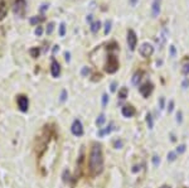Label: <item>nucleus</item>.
Returning a JSON list of instances; mask_svg holds the SVG:
<instances>
[{
  "label": "nucleus",
  "mask_w": 189,
  "mask_h": 188,
  "mask_svg": "<svg viewBox=\"0 0 189 188\" xmlns=\"http://www.w3.org/2000/svg\"><path fill=\"white\" fill-rule=\"evenodd\" d=\"M88 168L92 176H97L104 169V155H102V149L100 144H93L90 153V159H88Z\"/></svg>",
  "instance_id": "nucleus-1"
},
{
  "label": "nucleus",
  "mask_w": 189,
  "mask_h": 188,
  "mask_svg": "<svg viewBox=\"0 0 189 188\" xmlns=\"http://www.w3.org/2000/svg\"><path fill=\"white\" fill-rule=\"evenodd\" d=\"M106 72L107 73H115L116 71L119 69V61H117V57L116 56H108L107 58V62H106Z\"/></svg>",
  "instance_id": "nucleus-2"
},
{
  "label": "nucleus",
  "mask_w": 189,
  "mask_h": 188,
  "mask_svg": "<svg viewBox=\"0 0 189 188\" xmlns=\"http://www.w3.org/2000/svg\"><path fill=\"white\" fill-rule=\"evenodd\" d=\"M25 9H27V1L25 0H15L14 5H13V12L15 15L23 18L25 15Z\"/></svg>",
  "instance_id": "nucleus-3"
},
{
  "label": "nucleus",
  "mask_w": 189,
  "mask_h": 188,
  "mask_svg": "<svg viewBox=\"0 0 189 188\" xmlns=\"http://www.w3.org/2000/svg\"><path fill=\"white\" fill-rule=\"evenodd\" d=\"M139 53L141 54L144 58H147L154 53V47L151 46L150 43H143L139 48Z\"/></svg>",
  "instance_id": "nucleus-4"
},
{
  "label": "nucleus",
  "mask_w": 189,
  "mask_h": 188,
  "mask_svg": "<svg viewBox=\"0 0 189 188\" xmlns=\"http://www.w3.org/2000/svg\"><path fill=\"white\" fill-rule=\"evenodd\" d=\"M71 131L74 137H82L83 135V126H82V123L78 119L73 121V124L71 126Z\"/></svg>",
  "instance_id": "nucleus-5"
},
{
  "label": "nucleus",
  "mask_w": 189,
  "mask_h": 188,
  "mask_svg": "<svg viewBox=\"0 0 189 188\" xmlns=\"http://www.w3.org/2000/svg\"><path fill=\"white\" fill-rule=\"evenodd\" d=\"M136 43H137V37L135 32L132 29H130L128 32V44H129V48L130 51H135L136 48Z\"/></svg>",
  "instance_id": "nucleus-6"
},
{
  "label": "nucleus",
  "mask_w": 189,
  "mask_h": 188,
  "mask_svg": "<svg viewBox=\"0 0 189 188\" xmlns=\"http://www.w3.org/2000/svg\"><path fill=\"white\" fill-rule=\"evenodd\" d=\"M16 101H18V107L20 109V111H23V113L28 111V106H29L28 97L24 95H20V96H18V100Z\"/></svg>",
  "instance_id": "nucleus-7"
},
{
  "label": "nucleus",
  "mask_w": 189,
  "mask_h": 188,
  "mask_svg": "<svg viewBox=\"0 0 189 188\" xmlns=\"http://www.w3.org/2000/svg\"><path fill=\"white\" fill-rule=\"evenodd\" d=\"M139 91L144 97H149V95L153 92V83H150V82L144 83L141 87H139Z\"/></svg>",
  "instance_id": "nucleus-8"
},
{
  "label": "nucleus",
  "mask_w": 189,
  "mask_h": 188,
  "mask_svg": "<svg viewBox=\"0 0 189 188\" xmlns=\"http://www.w3.org/2000/svg\"><path fill=\"white\" fill-rule=\"evenodd\" d=\"M50 73H52L53 77H58L61 73V66L56 60H53L52 64H50Z\"/></svg>",
  "instance_id": "nucleus-9"
},
{
  "label": "nucleus",
  "mask_w": 189,
  "mask_h": 188,
  "mask_svg": "<svg viewBox=\"0 0 189 188\" xmlns=\"http://www.w3.org/2000/svg\"><path fill=\"white\" fill-rule=\"evenodd\" d=\"M121 113L125 117H132L134 115H135V109H134L132 106H123Z\"/></svg>",
  "instance_id": "nucleus-10"
},
{
  "label": "nucleus",
  "mask_w": 189,
  "mask_h": 188,
  "mask_svg": "<svg viewBox=\"0 0 189 188\" xmlns=\"http://www.w3.org/2000/svg\"><path fill=\"white\" fill-rule=\"evenodd\" d=\"M151 13H153V16L156 18L160 13V0H154L153 1V6H151Z\"/></svg>",
  "instance_id": "nucleus-11"
},
{
  "label": "nucleus",
  "mask_w": 189,
  "mask_h": 188,
  "mask_svg": "<svg viewBox=\"0 0 189 188\" xmlns=\"http://www.w3.org/2000/svg\"><path fill=\"white\" fill-rule=\"evenodd\" d=\"M6 14H8V6H6V3L4 0H1L0 1V22L5 18Z\"/></svg>",
  "instance_id": "nucleus-12"
},
{
  "label": "nucleus",
  "mask_w": 189,
  "mask_h": 188,
  "mask_svg": "<svg viewBox=\"0 0 189 188\" xmlns=\"http://www.w3.org/2000/svg\"><path fill=\"white\" fill-rule=\"evenodd\" d=\"M166 34H168V32H166L165 28H164V29L161 30L160 37L158 38V43H159V46H160V47H163V46H164V43H165V40H166Z\"/></svg>",
  "instance_id": "nucleus-13"
},
{
  "label": "nucleus",
  "mask_w": 189,
  "mask_h": 188,
  "mask_svg": "<svg viewBox=\"0 0 189 188\" xmlns=\"http://www.w3.org/2000/svg\"><path fill=\"white\" fill-rule=\"evenodd\" d=\"M112 131V124H110L107 128H105V129H101V130L98 131V135L100 137H105V135H107L110 134Z\"/></svg>",
  "instance_id": "nucleus-14"
},
{
  "label": "nucleus",
  "mask_w": 189,
  "mask_h": 188,
  "mask_svg": "<svg viewBox=\"0 0 189 188\" xmlns=\"http://www.w3.org/2000/svg\"><path fill=\"white\" fill-rule=\"evenodd\" d=\"M128 93H129L128 89H126V87H122V89L119 91V97H120V100H125L126 97H128Z\"/></svg>",
  "instance_id": "nucleus-15"
},
{
  "label": "nucleus",
  "mask_w": 189,
  "mask_h": 188,
  "mask_svg": "<svg viewBox=\"0 0 189 188\" xmlns=\"http://www.w3.org/2000/svg\"><path fill=\"white\" fill-rule=\"evenodd\" d=\"M100 28H101V23H100V22H93L91 24V32L92 33H97Z\"/></svg>",
  "instance_id": "nucleus-16"
},
{
  "label": "nucleus",
  "mask_w": 189,
  "mask_h": 188,
  "mask_svg": "<svg viewBox=\"0 0 189 188\" xmlns=\"http://www.w3.org/2000/svg\"><path fill=\"white\" fill-rule=\"evenodd\" d=\"M105 121H106L105 115H104V114H101V115H100V116L97 117V120H96V124H97L98 126H102V125L105 124Z\"/></svg>",
  "instance_id": "nucleus-17"
},
{
  "label": "nucleus",
  "mask_w": 189,
  "mask_h": 188,
  "mask_svg": "<svg viewBox=\"0 0 189 188\" xmlns=\"http://www.w3.org/2000/svg\"><path fill=\"white\" fill-rule=\"evenodd\" d=\"M146 124H147V126H149V129H153L154 121H153V117H151L150 114H147V116H146Z\"/></svg>",
  "instance_id": "nucleus-18"
},
{
  "label": "nucleus",
  "mask_w": 189,
  "mask_h": 188,
  "mask_svg": "<svg viewBox=\"0 0 189 188\" xmlns=\"http://www.w3.org/2000/svg\"><path fill=\"white\" fill-rule=\"evenodd\" d=\"M175 159H177V152H169L168 153V161L174 162Z\"/></svg>",
  "instance_id": "nucleus-19"
},
{
  "label": "nucleus",
  "mask_w": 189,
  "mask_h": 188,
  "mask_svg": "<svg viewBox=\"0 0 189 188\" xmlns=\"http://www.w3.org/2000/svg\"><path fill=\"white\" fill-rule=\"evenodd\" d=\"M140 78H141V73H135L134 75V77H132V83L134 85H139V81H140Z\"/></svg>",
  "instance_id": "nucleus-20"
},
{
  "label": "nucleus",
  "mask_w": 189,
  "mask_h": 188,
  "mask_svg": "<svg viewBox=\"0 0 189 188\" xmlns=\"http://www.w3.org/2000/svg\"><path fill=\"white\" fill-rule=\"evenodd\" d=\"M64 34H66V24L61 23V25H59V36L64 37Z\"/></svg>",
  "instance_id": "nucleus-21"
},
{
  "label": "nucleus",
  "mask_w": 189,
  "mask_h": 188,
  "mask_svg": "<svg viewBox=\"0 0 189 188\" xmlns=\"http://www.w3.org/2000/svg\"><path fill=\"white\" fill-rule=\"evenodd\" d=\"M30 56H32L33 58H37L38 56H39V49H38V48H32V49H30Z\"/></svg>",
  "instance_id": "nucleus-22"
},
{
  "label": "nucleus",
  "mask_w": 189,
  "mask_h": 188,
  "mask_svg": "<svg viewBox=\"0 0 189 188\" xmlns=\"http://www.w3.org/2000/svg\"><path fill=\"white\" fill-rule=\"evenodd\" d=\"M53 29H54V23L50 22L47 27V34H52L53 33Z\"/></svg>",
  "instance_id": "nucleus-23"
},
{
  "label": "nucleus",
  "mask_w": 189,
  "mask_h": 188,
  "mask_svg": "<svg viewBox=\"0 0 189 188\" xmlns=\"http://www.w3.org/2000/svg\"><path fill=\"white\" fill-rule=\"evenodd\" d=\"M111 30V22H106L105 23V34H108V32Z\"/></svg>",
  "instance_id": "nucleus-24"
},
{
  "label": "nucleus",
  "mask_w": 189,
  "mask_h": 188,
  "mask_svg": "<svg viewBox=\"0 0 189 188\" xmlns=\"http://www.w3.org/2000/svg\"><path fill=\"white\" fill-rule=\"evenodd\" d=\"M153 164L155 165V167H158V165L160 164V158L158 155H154L153 156Z\"/></svg>",
  "instance_id": "nucleus-25"
},
{
  "label": "nucleus",
  "mask_w": 189,
  "mask_h": 188,
  "mask_svg": "<svg viewBox=\"0 0 189 188\" xmlns=\"http://www.w3.org/2000/svg\"><path fill=\"white\" fill-rule=\"evenodd\" d=\"M67 100V91L66 90H63L61 93V102H64V101Z\"/></svg>",
  "instance_id": "nucleus-26"
},
{
  "label": "nucleus",
  "mask_w": 189,
  "mask_h": 188,
  "mask_svg": "<svg viewBox=\"0 0 189 188\" xmlns=\"http://www.w3.org/2000/svg\"><path fill=\"white\" fill-rule=\"evenodd\" d=\"M107 101H108V96L106 95V93H104V95H102V106H106L107 105Z\"/></svg>",
  "instance_id": "nucleus-27"
},
{
  "label": "nucleus",
  "mask_w": 189,
  "mask_h": 188,
  "mask_svg": "<svg viewBox=\"0 0 189 188\" xmlns=\"http://www.w3.org/2000/svg\"><path fill=\"white\" fill-rule=\"evenodd\" d=\"M181 72H183V75H188L189 73V63H185L183 66V69H181Z\"/></svg>",
  "instance_id": "nucleus-28"
},
{
  "label": "nucleus",
  "mask_w": 189,
  "mask_h": 188,
  "mask_svg": "<svg viewBox=\"0 0 189 188\" xmlns=\"http://www.w3.org/2000/svg\"><path fill=\"white\" fill-rule=\"evenodd\" d=\"M185 152V145L183 144V145H179L178 147V149H177V153H179V154H181V153H184Z\"/></svg>",
  "instance_id": "nucleus-29"
},
{
  "label": "nucleus",
  "mask_w": 189,
  "mask_h": 188,
  "mask_svg": "<svg viewBox=\"0 0 189 188\" xmlns=\"http://www.w3.org/2000/svg\"><path fill=\"white\" fill-rule=\"evenodd\" d=\"M42 33H43V28L42 27H37V29H35V34L38 37H40L42 36Z\"/></svg>",
  "instance_id": "nucleus-30"
},
{
  "label": "nucleus",
  "mask_w": 189,
  "mask_h": 188,
  "mask_svg": "<svg viewBox=\"0 0 189 188\" xmlns=\"http://www.w3.org/2000/svg\"><path fill=\"white\" fill-rule=\"evenodd\" d=\"M40 20H42V19L38 18V16H33V18L30 19V23H32V24H37V23H39Z\"/></svg>",
  "instance_id": "nucleus-31"
},
{
  "label": "nucleus",
  "mask_w": 189,
  "mask_h": 188,
  "mask_svg": "<svg viewBox=\"0 0 189 188\" xmlns=\"http://www.w3.org/2000/svg\"><path fill=\"white\" fill-rule=\"evenodd\" d=\"M81 73H82V76H87L88 73H90V69H88V67H83V68H82Z\"/></svg>",
  "instance_id": "nucleus-32"
},
{
  "label": "nucleus",
  "mask_w": 189,
  "mask_h": 188,
  "mask_svg": "<svg viewBox=\"0 0 189 188\" xmlns=\"http://www.w3.org/2000/svg\"><path fill=\"white\" fill-rule=\"evenodd\" d=\"M173 110H174V101L171 100L170 102H169V107H168V111H169V113H171Z\"/></svg>",
  "instance_id": "nucleus-33"
},
{
  "label": "nucleus",
  "mask_w": 189,
  "mask_h": 188,
  "mask_svg": "<svg viewBox=\"0 0 189 188\" xmlns=\"http://www.w3.org/2000/svg\"><path fill=\"white\" fill-rule=\"evenodd\" d=\"M177 121L178 123H181V121H183V119H181V111H178V114H177Z\"/></svg>",
  "instance_id": "nucleus-34"
},
{
  "label": "nucleus",
  "mask_w": 189,
  "mask_h": 188,
  "mask_svg": "<svg viewBox=\"0 0 189 188\" xmlns=\"http://www.w3.org/2000/svg\"><path fill=\"white\" fill-rule=\"evenodd\" d=\"M121 147H122V141L121 140H116L115 141V148L119 149V148H121Z\"/></svg>",
  "instance_id": "nucleus-35"
},
{
  "label": "nucleus",
  "mask_w": 189,
  "mask_h": 188,
  "mask_svg": "<svg viewBox=\"0 0 189 188\" xmlns=\"http://www.w3.org/2000/svg\"><path fill=\"white\" fill-rule=\"evenodd\" d=\"M64 57H66V61H67V62L71 61V54L68 53V52H66V53H64Z\"/></svg>",
  "instance_id": "nucleus-36"
},
{
  "label": "nucleus",
  "mask_w": 189,
  "mask_h": 188,
  "mask_svg": "<svg viewBox=\"0 0 189 188\" xmlns=\"http://www.w3.org/2000/svg\"><path fill=\"white\" fill-rule=\"evenodd\" d=\"M164 102H165V100H164V97H161L160 99V109H164Z\"/></svg>",
  "instance_id": "nucleus-37"
},
{
  "label": "nucleus",
  "mask_w": 189,
  "mask_h": 188,
  "mask_svg": "<svg viewBox=\"0 0 189 188\" xmlns=\"http://www.w3.org/2000/svg\"><path fill=\"white\" fill-rule=\"evenodd\" d=\"M111 91L113 92V91H116V83L115 82H112L111 83Z\"/></svg>",
  "instance_id": "nucleus-38"
},
{
  "label": "nucleus",
  "mask_w": 189,
  "mask_h": 188,
  "mask_svg": "<svg viewBox=\"0 0 189 188\" xmlns=\"http://www.w3.org/2000/svg\"><path fill=\"white\" fill-rule=\"evenodd\" d=\"M188 85H189V81H188V80H185V81L183 82V87H184V89H187V87H188Z\"/></svg>",
  "instance_id": "nucleus-39"
},
{
  "label": "nucleus",
  "mask_w": 189,
  "mask_h": 188,
  "mask_svg": "<svg viewBox=\"0 0 189 188\" xmlns=\"http://www.w3.org/2000/svg\"><path fill=\"white\" fill-rule=\"evenodd\" d=\"M170 51H171V56H175V48H174V46L170 47Z\"/></svg>",
  "instance_id": "nucleus-40"
},
{
  "label": "nucleus",
  "mask_w": 189,
  "mask_h": 188,
  "mask_svg": "<svg viewBox=\"0 0 189 188\" xmlns=\"http://www.w3.org/2000/svg\"><path fill=\"white\" fill-rule=\"evenodd\" d=\"M137 170H140V167H137V165H135V167H134V169H132V172H134V173H136V172H137Z\"/></svg>",
  "instance_id": "nucleus-41"
},
{
  "label": "nucleus",
  "mask_w": 189,
  "mask_h": 188,
  "mask_svg": "<svg viewBox=\"0 0 189 188\" xmlns=\"http://www.w3.org/2000/svg\"><path fill=\"white\" fill-rule=\"evenodd\" d=\"M57 51H58V46H54V48H53V53H56Z\"/></svg>",
  "instance_id": "nucleus-42"
},
{
  "label": "nucleus",
  "mask_w": 189,
  "mask_h": 188,
  "mask_svg": "<svg viewBox=\"0 0 189 188\" xmlns=\"http://www.w3.org/2000/svg\"><path fill=\"white\" fill-rule=\"evenodd\" d=\"M87 20H88V22H91V20H92V16H91V15H88V18H87Z\"/></svg>",
  "instance_id": "nucleus-43"
},
{
  "label": "nucleus",
  "mask_w": 189,
  "mask_h": 188,
  "mask_svg": "<svg viewBox=\"0 0 189 188\" xmlns=\"http://www.w3.org/2000/svg\"><path fill=\"white\" fill-rule=\"evenodd\" d=\"M160 188H170V187H168V186H163V187H160Z\"/></svg>",
  "instance_id": "nucleus-44"
}]
</instances>
